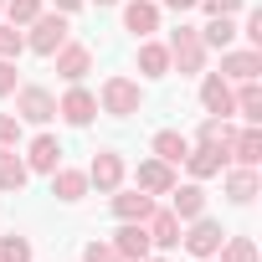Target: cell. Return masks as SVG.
Returning a JSON list of instances; mask_svg holds the SVG:
<instances>
[{"instance_id": "14", "label": "cell", "mask_w": 262, "mask_h": 262, "mask_svg": "<svg viewBox=\"0 0 262 262\" xmlns=\"http://www.w3.org/2000/svg\"><path fill=\"white\" fill-rule=\"evenodd\" d=\"M226 155H231V165H252V170H257V165H262V123H242Z\"/></svg>"}, {"instance_id": "1", "label": "cell", "mask_w": 262, "mask_h": 262, "mask_svg": "<svg viewBox=\"0 0 262 262\" xmlns=\"http://www.w3.org/2000/svg\"><path fill=\"white\" fill-rule=\"evenodd\" d=\"M139 108H144V88H139L134 77H123V72L103 77V88H98V113H113V118H134Z\"/></svg>"}, {"instance_id": "15", "label": "cell", "mask_w": 262, "mask_h": 262, "mask_svg": "<svg viewBox=\"0 0 262 262\" xmlns=\"http://www.w3.org/2000/svg\"><path fill=\"white\" fill-rule=\"evenodd\" d=\"M123 31H134L139 41L155 36L160 31V6H155V0H128V6H123Z\"/></svg>"}, {"instance_id": "34", "label": "cell", "mask_w": 262, "mask_h": 262, "mask_svg": "<svg viewBox=\"0 0 262 262\" xmlns=\"http://www.w3.org/2000/svg\"><path fill=\"white\" fill-rule=\"evenodd\" d=\"M21 88V77H16V57H0V98H11Z\"/></svg>"}, {"instance_id": "24", "label": "cell", "mask_w": 262, "mask_h": 262, "mask_svg": "<svg viewBox=\"0 0 262 262\" xmlns=\"http://www.w3.org/2000/svg\"><path fill=\"white\" fill-rule=\"evenodd\" d=\"M26 180H31L26 160H21L16 149H0V190H6V195H16V190H21Z\"/></svg>"}, {"instance_id": "2", "label": "cell", "mask_w": 262, "mask_h": 262, "mask_svg": "<svg viewBox=\"0 0 262 262\" xmlns=\"http://www.w3.org/2000/svg\"><path fill=\"white\" fill-rule=\"evenodd\" d=\"M165 52H170V72H180V77L206 72V41H201V26H180V31H170Z\"/></svg>"}, {"instance_id": "27", "label": "cell", "mask_w": 262, "mask_h": 262, "mask_svg": "<svg viewBox=\"0 0 262 262\" xmlns=\"http://www.w3.org/2000/svg\"><path fill=\"white\" fill-rule=\"evenodd\" d=\"M139 72L144 77H170V52H165V41H139Z\"/></svg>"}, {"instance_id": "37", "label": "cell", "mask_w": 262, "mask_h": 262, "mask_svg": "<svg viewBox=\"0 0 262 262\" xmlns=\"http://www.w3.org/2000/svg\"><path fill=\"white\" fill-rule=\"evenodd\" d=\"M82 6H88V0H57V11H62V16H72V11H82Z\"/></svg>"}, {"instance_id": "4", "label": "cell", "mask_w": 262, "mask_h": 262, "mask_svg": "<svg viewBox=\"0 0 262 262\" xmlns=\"http://www.w3.org/2000/svg\"><path fill=\"white\" fill-rule=\"evenodd\" d=\"M123 180H128L123 155H118V149H98V155H93V165H88V185H93L98 195H113Z\"/></svg>"}, {"instance_id": "20", "label": "cell", "mask_w": 262, "mask_h": 262, "mask_svg": "<svg viewBox=\"0 0 262 262\" xmlns=\"http://www.w3.org/2000/svg\"><path fill=\"white\" fill-rule=\"evenodd\" d=\"M231 113H236L242 123H262V88H257V77L231 88Z\"/></svg>"}, {"instance_id": "6", "label": "cell", "mask_w": 262, "mask_h": 262, "mask_svg": "<svg viewBox=\"0 0 262 262\" xmlns=\"http://www.w3.org/2000/svg\"><path fill=\"white\" fill-rule=\"evenodd\" d=\"M221 242H226V231H221V221H211V216H195L190 231H180V247H185L195 262H201V257H216Z\"/></svg>"}, {"instance_id": "23", "label": "cell", "mask_w": 262, "mask_h": 262, "mask_svg": "<svg viewBox=\"0 0 262 262\" xmlns=\"http://www.w3.org/2000/svg\"><path fill=\"white\" fill-rule=\"evenodd\" d=\"M185 155H190V139L180 134V128H160V134H155V160H165V165H185Z\"/></svg>"}, {"instance_id": "28", "label": "cell", "mask_w": 262, "mask_h": 262, "mask_svg": "<svg viewBox=\"0 0 262 262\" xmlns=\"http://www.w3.org/2000/svg\"><path fill=\"white\" fill-rule=\"evenodd\" d=\"M216 262H257V242L252 236H226L221 252H216Z\"/></svg>"}, {"instance_id": "21", "label": "cell", "mask_w": 262, "mask_h": 262, "mask_svg": "<svg viewBox=\"0 0 262 262\" xmlns=\"http://www.w3.org/2000/svg\"><path fill=\"white\" fill-rule=\"evenodd\" d=\"M88 190H93V185H88V170H67V165L52 170V195H57V201L72 206V201H82Z\"/></svg>"}, {"instance_id": "8", "label": "cell", "mask_w": 262, "mask_h": 262, "mask_svg": "<svg viewBox=\"0 0 262 262\" xmlns=\"http://www.w3.org/2000/svg\"><path fill=\"white\" fill-rule=\"evenodd\" d=\"M144 231H149L155 252H175V247H180V231H185V221H180L170 206H155V211L144 216Z\"/></svg>"}, {"instance_id": "18", "label": "cell", "mask_w": 262, "mask_h": 262, "mask_svg": "<svg viewBox=\"0 0 262 262\" xmlns=\"http://www.w3.org/2000/svg\"><path fill=\"white\" fill-rule=\"evenodd\" d=\"M170 211H175L180 221L206 216V190H201V180H190V185H180V180H175V190H170Z\"/></svg>"}, {"instance_id": "38", "label": "cell", "mask_w": 262, "mask_h": 262, "mask_svg": "<svg viewBox=\"0 0 262 262\" xmlns=\"http://www.w3.org/2000/svg\"><path fill=\"white\" fill-rule=\"evenodd\" d=\"M165 6H170L175 16H185V11H195V0H165Z\"/></svg>"}, {"instance_id": "32", "label": "cell", "mask_w": 262, "mask_h": 262, "mask_svg": "<svg viewBox=\"0 0 262 262\" xmlns=\"http://www.w3.org/2000/svg\"><path fill=\"white\" fill-rule=\"evenodd\" d=\"M16 144H21V118L0 113V149H16Z\"/></svg>"}, {"instance_id": "13", "label": "cell", "mask_w": 262, "mask_h": 262, "mask_svg": "<svg viewBox=\"0 0 262 262\" xmlns=\"http://www.w3.org/2000/svg\"><path fill=\"white\" fill-rule=\"evenodd\" d=\"M21 160H26V170H31V175H52V170L62 165V144H57V134H36V139L26 144V155H21Z\"/></svg>"}, {"instance_id": "17", "label": "cell", "mask_w": 262, "mask_h": 262, "mask_svg": "<svg viewBox=\"0 0 262 262\" xmlns=\"http://www.w3.org/2000/svg\"><path fill=\"white\" fill-rule=\"evenodd\" d=\"M185 165H190L195 180H216V175L231 165V155H226V149H211V144H195V149L185 155Z\"/></svg>"}, {"instance_id": "31", "label": "cell", "mask_w": 262, "mask_h": 262, "mask_svg": "<svg viewBox=\"0 0 262 262\" xmlns=\"http://www.w3.org/2000/svg\"><path fill=\"white\" fill-rule=\"evenodd\" d=\"M21 52H26V36H21V26L0 21V57H21Z\"/></svg>"}, {"instance_id": "25", "label": "cell", "mask_w": 262, "mask_h": 262, "mask_svg": "<svg viewBox=\"0 0 262 262\" xmlns=\"http://www.w3.org/2000/svg\"><path fill=\"white\" fill-rule=\"evenodd\" d=\"M231 139H236V123H231V118H216V113H206V123H201L195 144H211V149H231Z\"/></svg>"}, {"instance_id": "36", "label": "cell", "mask_w": 262, "mask_h": 262, "mask_svg": "<svg viewBox=\"0 0 262 262\" xmlns=\"http://www.w3.org/2000/svg\"><path fill=\"white\" fill-rule=\"evenodd\" d=\"M195 6H206V16H236L247 0H195Z\"/></svg>"}, {"instance_id": "41", "label": "cell", "mask_w": 262, "mask_h": 262, "mask_svg": "<svg viewBox=\"0 0 262 262\" xmlns=\"http://www.w3.org/2000/svg\"><path fill=\"white\" fill-rule=\"evenodd\" d=\"M201 262H216V257H201Z\"/></svg>"}, {"instance_id": "26", "label": "cell", "mask_w": 262, "mask_h": 262, "mask_svg": "<svg viewBox=\"0 0 262 262\" xmlns=\"http://www.w3.org/2000/svg\"><path fill=\"white\" fill-rule=\"evenodd\" d=\"M201 41H206V52H226V47L236 41V21H231V16H211V21L201 26Z\"/></svg>"}, {"instance_id": "35", "label": "cell", "mask_w": 262, "mask_h": 262, "mask_svg": "<svg viewBox=\"0 0 262 262\" xmlns=\"http://www.w3.org/2000/svg\"><path fill=\"white\" fill-rule=\"evenodd\" d=\"M236 36H247V41H252V47L262 52V11H252V16H247V21L236 26Z\"/></svg>"}, {"instance_id": "7", "label": "cell", "mask_w": 262, "mask_h": 262, "mask_svg": "<svg viewBox=\"0 0 262 262\" xmlns=\"http://www.w3.org/2000/svg\"><path fill=\"white\" fill-rule=\"evenodd\" d=\"M57 113L72 123V128H88L98 118V93H88L82 82H67V93L57 98Z\"/></svg>"}, {"instance_id": "16", "label": "cell", "mask_w": 262, "mask_h": 262, "mask_svg": "<svg viewBox=\"0 0 262 262\" xmlns=\"http://www.w3.org/2000/svg\"><path fill=\"white\" fill-rule=\"evenodd\" d=\"M201 108L216 113V118H231V82L221 72H206L201 77Z\"/></svg>"}, {"instance_id": "10", "label": "cell", "mask_w": 262, "mask_h": 262, "mask_svg": "<svg viewBox=\"0 0 262 262\" xmlns=\"http://www.w3.org/2000/svg\"><path fill=\"white\" fill-rule=\"evenodd\" d=\"M113 252H118L123 262H144V257L155 252V242H149L144 221H118V231H113Z\"/></svg>"}, {"instance_id": "22", "label": "cell", "mask_w": 262, "mask_h": 262, "mask_svg": "<svg viewBox=\"0 0 262 262\" xmlns=\"http://www.w3.org/2000/svg\"><path fill=\"white\" fill-rule=\"evenodd\" d=\"M221 175H226V201H231V206H247V201L257 195V170H252V165H226Z\"/></svg>"}, {"instance_id": "3", "label": "cell", "mask_w": 262, "mask_h": 262, "mask_svg": "<svg viewBox=\"0 0 262 262\" xmlns=\"http://www.w3.org/2000/svg\"><path fill=\"white\" fill-rule=\"evenodd\" d=\"M62 41H72V26H67V16H62V11H41V16L31 21V36H26V47H31L36 57H52Z\"/></svg>"}, {"instance_id": "5", "label": "cell", "mask_w": 262, "mask_h": 262, "mask_svg": "<svg viewBox=\"0 0 262 262\" xmlns=\"http://www.w3.org/2000/svg\"><path fill=\"white\" fill-rule=\"evenodd\" d=\"M16 118H21V123H52V118H57L52 88H36V82L16 88Z\"/></svg>"}, {"instance_id": "30", "label": "cell", "mask_w": 262, "mask_h": 262, "mask_svg": "<svg viewBox=\"0 0 262 262\" xmlns=\"http://www.w3.org/2000/svg\"><path fill=\"white\" fill-rule=\"evenodd\" d=\"M0 262H31V242L26 236H0Z\"/></svg>"}, {"instance_id": "19", "label": "cell", "mask_w": 262, "mask_h": 262, "mask_svg": "<svg viewBox=\"0 0 262 262\" xmlns=\"http://www.w3.org/2000/svg\"><path fill=\"white\" fill-rule=\"evenodd\" d=\"M149 211H155V195H144L139 185H134V190H123V185L113 190V216H118V221H144Z\"/></svg>"}, {"instance_id": "29", "label": "cell", "mask_w": 262, "mask_h": 262, "mask_svg": "<svg viewBox=\"0 0 262 262\" xmlns=\"http://www.w3.org/2000/svg\"><path fill=\"white\" fill-rule=\"evenodd\" d=\"M0 16H6L11 26H31V21L41 16V0H6V11H0Z\"/></svg>"}, {"instance_id": "9", "label": "cell", "mask_w": 262, "mask_h": 262, "mask_svg": "<svg viewBox=\"0 0 262 262\" xmlns=\"http://www.w3.org/2000/svg\"><path fill=\"white\" fill-rule=\"evenodd\" d=\"M52 62H57V77H62V82H82V77L93 72V47H82V41H62V47L52 52Z\"/></svg>"}, {"instance_id": "33", "label": "cell", "mask_w": 262, "mask_h": 262, "mask_svg": "<svg viewBox=\"0 0 262 262\" xmlns=\"http://www.w3.org/2000/svg\"><path fill=\"white\" fill-rule=\"evenodd\" d=\"M82 262H123V257L113 252V242H88L82 247Z\"/></svg>"}, {"instance_id": "42", "label": "cell", "mask_w": 262, "mask_h": 262, "mask_svg": "<svg viewBox=\"0 0 262 262\" xmlns=\"http://www.w3.org/2000/svg\"><path fill=\"white\" fill-rule=\"evenodd\" d=\"M0 11H6V0H0Z\"/></svg>"}, {"instance_id": "40", "label": "cell", "mask_w": 262, "mask_h": 262, "mask_svg": "<svg viewBox=\"0 0 262 262\" xmlns=\"http://www.w3.org/2000/svg\"><path fill=\"white\" fill-rule=\"evenodd\" d=\"M93 6H118V0H93Z\"/></svg>"}, {"instance_id": "11", "label": "cell", "mask_w": 262, "mask_h": 262, "mask_svg": "<svg viewBox=\"0 0 262 262\" xmlns=\"http://www.w3.org/2000/svg\"><path fill=\"white\" fill-rule=\"evenodd\" d=\"M175 165H165V160H139L134 165V185L144 190V195H170L175 190Z\"/></svg>"}, {"instance_id": "12", "label": "cell", "mask_w": 262, "mask_h": 262, "mask_svg": "<svg viewBox=\"0 0 262 262\" xmlns=\"http://www.w3.org/2000/svg\"><path fill=\"white\" fill-rule=\"evenodd\" d=\"M257 72H262V52H257V47H242V52L226 47V52H221V77H226V82H252Z\"/></svg>"}, {"instance_id": "39", "label": "cell", "mask_w": 262, "mask_h": 262, "mask_svg": "<svg viewBox=\"0 0 262 262\" xmlns=\"http://www.w3.org/2000/svg\"><path fill=\"white\" fill-rule=\"evenodd\" d=\"M144 262H170V257H165V252H160V257H155V252H149V257H144Z\"/></svg>"}]
</instances>
